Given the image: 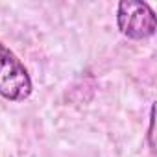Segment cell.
<instances>
[{"mask_svg": "<svg viewBox=\"0 0 157 157\" xmlns=\"http://www.w3.org/2000/svg\"><path fill=\"white\" fill-rule=\"evenodd\" d=\"M117 26L122 35L133 41L148 39L155 33V13L146 2L122 0L117 8Z\"/></svg>", "mask_w": 157, "mask_h": 157, "instance_id": "7a4b0ae2", "label": "cell"}, {"mask_svg": "<svg viewBox=\"0 0 157 157\" xmlns=\"http://www.w3.org/2000/svg\"><path fill=\"white\" fill-rule=\"evenodd\" d=\"M148 142H150V150L153 151L155 148V144H153V105H151V109H150V129H148Z\"/></svg>", "mask_w": 157, "mask_h": 157, "instance_id": "3957f363", "label": "cell"}, {"mask_svg": "<svg viewBox=\"0 0 157 157\" xmlns=\"http://www.w3.org/2000/svg\"><path fill=\"white\" fill-rule=\"evenodd\" d=\"M32 93L33 83L28 68L0 41V96L11 102H24Z\"/></svg>", "mask_w": 157, "mask_h": 157, "instance_id": "6da1fadb", "label": "cell"}]
</instances>
